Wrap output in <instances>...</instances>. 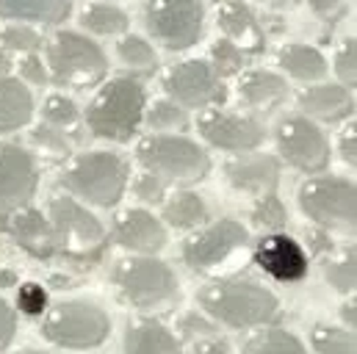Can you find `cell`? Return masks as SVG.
<instances>
[{
  "label": "cell",
  "mask_w": 357,
  "mask_h": 354,
  "mask_svg": "<svg viewBox=\"0 0 357 354\" xmlns=\"http://www.w3.org/2000/svg\"><path fill=\"white\" fill-rule=\"evenodd\" d=\"M324 277L327 282L341 291V293H355V252H347L344 258H335V261H327L324 263Z\"/></svg>",
  "instance_id": "cell-37"
},
{
  "label": "cell",
  "mask_w": 357,
  "mask_h": 354,
  "mask_svg": "<svg viewBox=\"0 0 357 354\" xmlns=\"http://www.w3.org/2000/svg\"><path fill=\"white\" fill-rule=\"evenodd\" d=\"M261 3H266V6H274V8H285V6H294L296 0H261Z\"/></svg>",
  "instance_id": "cell-51"
},
{
  "label": "cell",
  "mask_w": 357,
  "mask_h": 354,
  "mask_svg": "<svg viewBox=\"0 0 357 354\" xmlns=\"http://www.w3.org/2000/svg\"><path fill=\"white\" fill-rule=\"evenodd\" d=\"M250 244V233L236 219H219L205 230L188 236L183 241V263L191 271H211L222 266L230 255Z\"/></svg>",
  "instance_id": "cell-12"
},
{
  "label": "cell",
  "mask_w": 357,
  "mask_h": 354,
  "mask_svg": "<svg viewBox=\"0 0 357 354\" xmlns=\"http://www.w3.org/2000/svg\"><path fill=\"white\" fill-rule=\"evenodd\" d=\"M17 282V274L14 271H0V285L6 288V285H14Z\"/></svg>",
  "instance_id": "cell-50"
},
{
  "label": "cell",
  "mask_w": 357,
  "mask_h": 354,
  "mask_svg": "<svg viewBox=\"0 0 357 354\" xmlns=\"http://www.w3.org/2000/svg\"><path fill=\"white\" fill-rule=\"evenodd\" d=\"M20 75H22L28 84H33V86H45V84L50 81L47 67H45V61H42L36 53H28V56L20 61Z\"/></svg>",
  "instance_id": "cell-42"
},
{
  "label": "cell",
  "mask_w": 357,
  "mask_h": 354,
  "mask_svg": "<svg viewBox=\"0 0 357 354\" xmlns=\"http://www.w3.org/2000/svg\"><path fill=\"white\" fill-rule=\"evenodd\" d=\"M164 91L178 102L180 108H205V105H219L227 97V88L222 78L211 70L208 61L191 59L180 61L167 70L164 75Z\"/></svg>",
  "instance_id": "cell-13"
},
{
  "label": "cell",
  "mask_w": 357,
  "mask_h": 354,
  "mask_svg": "<svg viewBox=\"0 0 357 354\" xmlns=\"http://www.w3.org/2000/svg\"><path fill=\"white\" fill-rule=\"evenodd\" d=\"M250 59L252 56H247V53H241L233 42H227V39H219V42H213V47H211V70L219 75V78H230V75H238L247 64H250Z\"/></svg>",
  "instance_id": "cell-31"
},
{
  "label": "cell",
  "mask_w": 357,
  "mask_h": 354,
  "mask_svg": "<svg viewBox=\"0 0 357 354\" xmlns=\"http://www.w3.org/2000/svg\"><path fill=\"white\" fill-rule=\"evenodd\" d=\"M197 130L211 147L227 153H252L264 144V128L252 116L230 111H205L197 119Z\"/></svg>",
  "instance_id": "cell-15"
},
{
  "label": "cell",
  "mask_w": 357,
  "mask_h": 354,
  "mask_svg": "<svg viewBox=\"0 0 357 354\" xmlns=\"http://www.w3.org/2000/svg\"><path fill=\"white\" fill-rule=\"evenodd\" d=\"M47 75L67 88H91L105 81L108 61L100 45L75 31H59L47 45Z\"/></svg>",
  "instance_id": "cell-4"
},
{
  "label": "cell",
  "mask_w": 357,
  "mask_h": 354,
  "mask_svg": "<svg viewBox=\"0 0 357 354\" xmlns=\"http://www.w3.org/2000/svg\"><path fill=\"white\" fill-rule=\"evenodd\" d=\"M310 247H313L316 255H330V252H333V241H330V236L321 233V230H313V233H310Z\"/></svg>",
  "instance_id": "cell-47"
},
{
  "label": "cell",
  "mask_w": 357,
  "mask_h": 354,
  "mask_svg": "<svg viewBox=\"0 0 357 354\" xmlns=\"http://www.w3.org/2000/svg\"><path fill=\"white\" fill-rule=\"evenodd\" d=\"M61 185L97 208H114L128 185V167L116 153H84L61 175Z\"/></svg>",
  "instance_id": "cell-5"
},
{
  "label": "cell",
  "mask_w": 357,
  "mask_h": 354,
  "mask_svg": "<svg viewBox=\"0 0 357 354\" xmlns=\"http://www.w3.org/2000/svg\"><path fill=\"white\" fill-rule=\"evenodd\" d=\"M313 14L321 20V22H338L344 17V0H307Z\"/></svg>",
  "instance_id": "cell-43"
},
{
  "label": "cell",
  "mask_w": 357,
  "mask_h": 354,
  "mask_svg": "<svg viewBox=\"0 0 357 354\" xmlns=\"http://www.w3.org/2000/svg\"><path fill=\"white\" fill-rule=\"evenodd\" d=\"M42 45L39 33L28 25H6L0 28V47L11 53H36Z\"/></svg>",
  "instance_id": "cell-36"
},
{
  "label": "cell",
  "mask_w": 357,
  "mask_h": 354,
  "mask_svg": "<svg viewBox=\"0 0 357 354\" xmlns=\"http://www.w3.org/2000/svg\"><path fill=\"white\" fill-rule=\"evenodd\" d=\"M136 158L144 167V172L158 175L161 180H178V183H197L211 169V158L199 144L172 133L144 139L136 147Z\"/></svg>",
  "instance_id": "cell-8"
},
{
  "label": "cell",
  "mask_w": 357,
  "mask_h": 354,
  "mask_svg": "<svg viewBox=\"0 0 357 354\" xmlns=\"http://www.w3.org/2000/svg\"><path fill=\"white\" fill-rule=\"evenodd\" d=\"M17 354H50V352H39V349H28V352H17Z\"/></svg>",
  "instance_id": "cell-52"
},
{
  "label": "cell",
  "mask_w": 357,
  "mask_h": 354,
  "mask_svg": "<svg viewBox=\"0 0 357 354\" xmlns=\"http://www.w3.org/2000/svg\"><path fill=\"white\" fill-rule=\"evenodd\" d=\"M194 344H197V346H194V354H230L227 344H225L222 338H216V335H208V338H197Z\"/></svg>",
  "instance_id": "cell-46"
},
{
  "label": "cell",
  "mask_w": 357,
  "mask_h": 354,
  "mask_svg": "<svg viewBox=\"0 0 357 354\" xmlns=\"http://www.w3.org/2000/svg\"><path fill=\"white\" fill-rule=\"evenodd\" d=\"M222 3H227V0H222Z\"/></svg>",
  "instance_id": "cell-53"
},
{
  "label": "cell",
  "mask_w": 357,
  "mask_h": 354,
  "mask_svg": "<svg viewBox=\"0 0 357 354\" xmlns=\"http://www.w3.org/2000/svg\"><path fill=\"white\" fill-rule=\"evenodd\" d=\"M81 25L97 33V36H116V33H125L130 20L122 8L116 6H108V3H91L89 8L81 14Z\"/></svg>",
  "instance_id": "cell-29"
},
{
  "label": "cell",
  "mask_w": 357,
  "mask_h": 354,
  "mask_svg": "<svg viewBox=\"0 0 357 354\" xmlns=\"http://www.w3.org/2000/svg\"><path fill=\"white\" fill-rule=\"evenodd\" d=\"M199 307L230 330L266 327L280 316L277 296L250 279H213L197 291Z\"/></svg>",
  "instance_id": "cell-1"
},
{
  "label": "cell",
  "mask_w": 357,
  "mask_h": 354,
  "mask_svg": "<svg viewBox=\"0 0 357 354\" xmlns=\"http://www.w3.org/2000/svg\"><path fill=\"white\" fill-rule=\"evenodd\" d=\"M33 116V97L20 78L0 81V133L25 128Z\"/></svg>",
  "instance_id": "cell-24"
},
{
  "label": "cell",
  "mask_w": 357,
  "mask_h": 354,
  "mask_svg": "<svg viewBox=\"0 0 357 354\" xmlns=\"http://www.w3.org/2000/svg\"><path fill=\"white\" fill-rule=\"evenodd\" d=\"M252 224H255L258 230H266V233H280V230H285L288 213H285V205L280 202L277 194H264V197L255 202Z\"/></svg>",
  "instance_id": "cell-32"
},
{
  "label": "cell",
  "mask_w": 357,
  "mask_h": 354,
  "mask_svg": "<svg viewBox=\"0 0 357 354\" xmlns=\"http://www.w3.org/2000/svg\"><path fill=\"white\" fill-rule=\"evenodd\" d=\"M236 91H238V100L247 108L271 111L288 97V84H285L282 75H277L271 70H252V72L241 75Z\"/></svg>",
  "instance_id": "cell-21"
},
{
  "label": "cell",
  "mask_w": 357,
  "mask_h": 354,
  "mask_svg": "<svg viewBox=\"0 0 357 354\" xmlns=\"http://www.w3.org/2000/svg\"><path fill=\"white\" fill-rule=\"evenodd\" d=\"M73 11V0H0V17L56 25Z\"/></svg>",
  "instance_id": "cell-25"
},
{
  "label": "cell",
  "mask_w": 357,
  "mask_h": 354,
  "mask_svg": "<svg viewBox=\"0 0 357 354\" xmlns=\"http://www.w3.org/2000/svg\"><path fill=\"white\" fill-rule=\"evenodd\" d=\"M310 344L319 354H357L355 335L338 327H316L310 332Z\"/></svg>",
  "instance_id": "cell-33"
},
{
  "label": "cell",
  "mask_w": 357,
  "mask_h": 354,
  "mask_svg": "<svg viewBox=\"0 0 357 354\" xmlns=\"http://www.w3.org/2000/svg\"><path fill=\"white\" fill-rule=\"evenodd\" d=\"M3 230L17 241L20 249H25L36 261H50L53 255H59V244H56V233L50 227V219L36 208L14 210L6 219Z\"/></svg>",
  "instance_id": "cell-18"
},
{
  "label": "cell",
  "mask_w": 357,
  "mask_h": 354,
  "mask_svg": "<svg viewBox=\"0 0 357 354\" xmlns=\"http://www.w3.org/2000/svg\"><path fill=\"white\" fill-rule=\"evenodd\" d=\"M341 318H344V321H347V327H349V332H352V330H355V318H357V313H355V302H347V305H344V307H341Z\"/></svg>",
  "instance_id": "cell-48"
},
{
  "label": "cell",
  "mask_w": 357,
  "mask_h": 354,
  "mask_svg": "<svg viewBox=\"0 0 357 354\" xmlns=\"http://www.w3.org/2000/svg\"><path fill=\"white\" fill-rule=\"evenodd\" d=\"M14 330H17V318H14V310L0 299V346H8L11 338H14Z\"/></svg>",
  "instance_id": "cell-44"
},
{
  "label": "cell",
  "mask_w": 357,
  "mask_h": 354,
  "mask_svg": "<svg viewBox=\"0 0 357 354\" xmlns=\"http://www.w3.org/2000/svg\"><path fill=\"white\" fill-rule=\"evenodd\" d=\"M296 199H299L302 213L321 227H338V230L355 227L357 197L352 180L333 175L310 177L299 185Z\"/></svg>",
  "instance_id": "cell-10"
},
{
  "label": "cell",
  "mask_w": 357,
  "mask_h": 354,
  "mask_svg": "<svg viewBox=\"0 0 357 354\" xmlns=\"http://www.w3.org/2000/svg\"><path fill=\"white\" fill-rule=\"evenodd\" d=\"M42 335L61 349L86 352L111 335V318L94 302H61L45 316Z\"/></svg>",
  "instance_id": "cell-7"
},
{
  "label": "cell",
  "mask_w": 357,
  "mask_h": 354,
  "mask_svg": "<svg viewBox=\"0 0 357 354\" xmlns=\"http://www.w3.org/2000/svg\"><path fill=\"white\" fill-rule=\"evenodd\" d=\"M355 144H357L355 125H349V128L341 133V158H344V164H349V167H355V161H357Z\"/></svg>",
  "instance_id": "cell-45"
},
{
  "label": "cell",
  "mask_w": 357,
  "mask_h": 354,
  "mask_svg": "<svg viewBox=\"0 0 357 354\" xmlns=\"http://www.w3.org/2000/svg\"><path fill=\"white\" fill-rule=\"evenodd\" d=\"M147 91L133 75L105 81L86 108V128L91 136L108 141H128L144 122Z\"/></svg>",
  "instance_id": "cell-2"
},
{
  "label": "cell",
  "mask_w": 357,
  "mask_h": 354,
  "mask_svg": "<svg viewBox=\"0 0 357 354\" xmlns=\"http://www.w3.org/2000/svg\"><path fill=\"white\" fill-rule=\"evenodd\" d=\"M216 22H219V31L225 33L222 39L233 42L241 53L247 56H258L264 53L266 47V33L261 28V20L255 17V11L241 3V0H227L222 3L219 14H216Z\"/></svg>",
  "instance_id": "cell-19"
},
{
  "label": "cell",
  "mask_w": 357,
  "mask_h": 354,
  "mask_svg": "<svg viewBox=\"0 0 357 354\" xmlns=\"http://www.w3.org/2000/svg\"><path fill=\"white\" fill-rule=\"evenodd\" d=\"M11 70H14V61H11L8 50H3V47H0V81H3V78H8V75H11Z\"/></svg>",
  "instance_id": "cell-49"
},
{
  "label": "cell",
  "mask_w": 357,
  "mask_h": 354,
  "mask_svg": "<svg viewBox=\"0 0 357 354\" xmlns=\"http://www.w3.org/2000/svg\"><path fill=\"white\" fill-rule=\"evenodd\" d=\"M47 219L56 233L59 252L70 261H97L108 244L102 224L73 197H53Z\"/></svg>",
  "instance_id": "cell-6"
},
{
  "label": "cell",
  "mask_w": 357,
  "mask_h": 354,
  "mask_svg": "<svg viewBox=\"0 0 357 354\" xmlns=\"http://www.w3.org/2000/svg\"><path fill=\"white\" fill-rule=\"evenodd\" d=\"M17 307L20 313L36 318L47 310V291L39 285V282H22L20 291H17Z\"/></svg>",
  "instance_id": "cell-39"
},
{
  "label": "cell",
  "mask_w": 357,
  "mask_h": 354,
  "mask_svg": "<svg viewBox=\"0 0 357 354\" xmlns=\"http://www.w3.org/2000/svg\"><path fill=\"white\" fill-rule=\"evenodd\" d=\"M277 150L282 155V161H288L294 169L307 172V175H319L330 167V144L324 130L299 114L285 116L277 125Z\"/></svg>",
  "instance_id": "cell-11"
},
{
  "label": "cell",
  "mask_w": 357,
  "mask_h": 354,
  "mask_svg": "<svg viewBox=\"0 0 357 354\" xmlns=\"http://www.w3.org/2000/svg\"><path fill=\"white\" fill-rule=\"evenodd\" d=\"M164 219L178 230H194L208 222V202L197 191L183 188L164 205Z\"/></svg>",
  "instance_id": "cell-27"
},
{
  "label": "cell",
  "mask_w": 357,
  "mask_h": 354,
  "mask_svg": "<svg viewBox=\"0 0 357 354\" xmlns=\"http://www.w3.org/2000/svg\"><path fill=\"white\" fill-rule=\"evenodd\" d=\"M244 354H307L302 341L296 335H291L288 330L280 327H266L258 330L255 335H250L241 346Z\"/></svg>",
  "instance_id": "cell-28"
},
{
  "label": "cell",
  "mask_w": 357,
  "mask_h": 354,
  "mask_svg": "<svg viewBox=\"0 0 357 354\" xmlns=\"http://www.w3.org/2000/svg\"><path fill=\"white\" fill-rule=\"evenodd\" d=\"M299 108L305 114H310V116L335 122V119L349 116L355 102H352V94H349L347 86H341V84H319V86L305 88L299 94Z\"/></svg>",
  "instance_id": "cell-22"
},
{
  "label": "cell",
  "mask_w": 357,
  "mask_h": 354,
  "mask_svg": "<svg viewBox=\"0 0 357 354\" xmlns=\"http://www.w3.org/2000/svg\"><path fill=\"white\" fill-rule=\"evenodd\" d=\"M144 122L153 128V130H183L188 125V116H185V108H180L178 102L172 100H158L150 105Z\"/></svg>",
  "instance_id": "cell-35"
},
{
  "label": "cell",
  "mask_w": 357,
  "mask_h": 354,
  "mask_svg": "<svg viewBox=\"0 0 357 354\" xmlns=\"http://www.w3.org/2000/svg\"><path fill=\"white\" fill-rule=\"evenodd\" d=\"M122 354H183L180 341L158 321L142 318L125 332Z\"/></svg>",
  "instance_id": "cell-23"
},
{
  "label": "cell",
  "mask_w": 357,
  "mask_h": 354,
  "mask_svg": "<svg viewBox=\"0 0 357 354\" xmlns=\"http://www.w3.org/2000/svg\"><path fill=\"white\" fill-rule=\"evenodd\" d=\"M277 61L291 78H296L302 84H313L327 75L324 56L310 45H285V47H280Z\"/></svg>",
  "instance_id": "cell-26"
},
{
  "label": "cell",
  "mask_w": 357,
  "mask_h": 354,
  "mask_svg": "<svg viewBox=\"0 0 357 354\" xmlns=\"http://www.w3.org/2000/svg\"><path fill=\"white\" fill-rule=\"evenodd\" d=\"M255 263L277 282H299L307 274V255L285 233H268L255 247Z\"/></svg>",
  "instance_id": "cell-16"
},
{
  "label": "cell",
  "mask_w": 357,
  "mask_h": 354,
  "mask_svg": "<svg viewBox=\"0 0 357 354\" xmlns=\"http://www.w3.org/2000/svg\"><path fill=\"white\" fill-rule=\"evenodd\" d=\"M111 236L122 249H130V252H139V255H155L167 244L164 224L150 210H139V208L116 213Z\"/></svg>",
  "instance_id": "cell-17"
},
{
  "label": "cell",
  "mask_w": 357,
  "mask_h": 354,
  "mask_svg": "<svg viewBox=\"0 0 357 354\" xmlns=\"http://www.w3.org/2000/svg\"><path fill=\"white\" fill-rule=\"evenodd\" d=\"M116 56L130 70H150L155 64V50L142 36H122L116 45Z\"/></svg>",
  "instance_id": "cell-34"
},
{
  "label": "cell",
  "mask_w": 357,
  "mask_h": 354,
  "mask_svg": "<svg viewBox=\"0 0 357 354\" xmlns=\"http://www.w3.org/2000/svg\"><path fill=\"white\" fill-rule=\"evenodd\" d=\"M133 194H136L142 202L158 205V202H164V197H167V180H161L158 175H150V172H142V175L133 180Z\"/></svg>",
  "instance_id": "cell-40"
},
{
  "label": "cell",
  "mask_w": 357,
  "mask_h": 354,
  "mask_svg": "<svg viewBox=\"0 0 357 354\" xmlns=\"http://www.w3.org/2000/svg\"><path fill=\"white\" fill-rule=\"evenodd\" d=\"M42 116H45V125H50L61 133L81 122V111H78L75 100H70L67 94H50L42 105Z\"/></svg>",
  "instance_id": "cell-30"
},
{
  "label": "cell",
  "mask_w": 357,
  "mask_h": 354,
  "mask_svg": "<svg viewBox=\"0 0 357 354\" xmlns=\"http://www.w3.org/2000/svg\"><path fill=\"white\" fill-rule=\"evenodd\" d=\"M31 141L36 144L39 153L50 155V158H67L70 155V141L64 139L61 130L50 128V125H39L31 130Z\"/></svg>",
  "instance_id": "cell-38"
},
{
  "label": "cell",
  "mask_w": 357,
  "mask_h": 354,
  "mask_svg": "<svg viewBox=\"0 0 357 354\" xmlns=\"http://www.w3.org/2000/svg\"><path fill=\"white\" fill-rule=\"evenodd\" d=\"M355 59H357V42L349 36V39L341 45L338 56H335V72H338V78H341V86L355 88V75H357Z\"/></svg>",
  "instance_id": "cell-41"
},
{
  "label": "cell",
  "mask_w": 357,
  "mask_h": 354,
  "mask_svg": "<svg viewBox=\"0 0 357 354\" xmlns=\"http://www.w3.org/2000/svg\"><path fill=\"white\" fill-rule=\"evenodd\" d=\"M36 161L33 155L20 144H0V230L6 227V219L28 208V202L36 194Z\"/></svg>",
  "instance_id": "cell-14"
},
{
  "label": "cell",
  "mask_w": 357,
  "mask_h": 354,
  "mask_svg": "<svg viewBox=\"0 0 357 354\" xmlns=\"http://www.w3.org/2000/svg\"><path fill=\"white\" fill-rule=\"evenodd\" d=\"M144 28L167 50H188L202 39V0H150L144 6Z\"/></svg>",
  "instance_id": "cell-9"
},
{
  "label": "cell",
  "mask_w": 357,
  "mask_h": 354,
  "mask_svg": "<svg viewBox=\"0 0 357 354\" xmlns=\"http://www.w3.org/2000/svg\"><path fill=\"white\" fill-rule=\"evenodd\" d=\"M114 285L122 302L136 310H167L180 299V282L175 271L153 255L122 258L114 266Z\"/></svg>",
  "instance_id": "cell-3"
},
{
  "label": "cell",
  "mask_w": 357,
  "mask_h": 354,
  "mask_svg": "<svg viewBox=\"0 0 357 354\" xmlns=\"http://www.w3.org/2000/svg\"><path fill=\"white\" fill-rule=\"evenodd\" d=\"M225 177L236 191L244 194H274L280 183V164L274 155H244L225 164Z\"/></svg>",
  "instance_id": "cell-20"
}]
</instances>
